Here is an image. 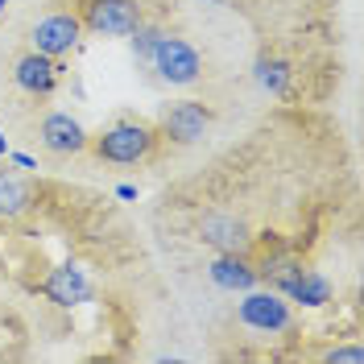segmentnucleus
<instances>
[{
	"instance_id": "10",
	"label": "nucleus",
	"mask_w": 364,
	"mask_h": 364,
	"mask_svg": "<svg viewBox=\"0 0 364 364\" xmlns=\"http://www.w3.org/2000/svg\"><path fill=\"white\" fill-rule=\"evenodd\" d=\"M42 145L50 154H83L87 149V133L83 124L67 112H50L42 120Z\"/></svg>"
},
{
	"instance_id": "12",
	"label": "nucleus",
	"mask_w": 364,
	"mask_h": 364,
	"mask_svg": "<svg viewBox=\"0 0 364 364\" xmlns=\"http://www.w3.org/2000/svg\"><path fill=\"white\" fill-rule=\"evenodd\" d=\"M33 203V191H29V182L21 174H13V170H0V220H17L25 215Z\"/></svg>"
},
{
	"instance_id": "11",
	"label": "nucleus",
	"mask_w": 364,
	"mask_h": 364,
	"mask_svg": "<svg viewBox=\"0 0 364 364\" xmlns=\"http://www.w3.org/2000/svg\"><path fill=\"white\" fill-rule=\"evenodd\" d=\"M207 277H211L220 290H232V294H236V290L245 294V290L257 286V269L245 261V252H220V257L207 265Z\"/></svg>"
},
{
	"instance_id": "3",
	"label": "nucleus",
	"mask_w": 364,
	"mask_h": 364,
	"mask_svg": "<svg viewBox=\"0 0 364 364\" xmlns=\"http://www.w3.org/2000/svg\"><path fill=\"white\" fill-rule=\"evenodd\" d=\"M149 63L161 75V83H170V87H186V83H195L203 75L199 50L186 42V38H174V33H161L158 46H154V54H149Z\"/></svg>"
},
{
	"instance_id": "13",
	"label": "nucleus",
	"mask_w": 364,
	"mask_h": 364,
	"mask_svg": "<svg viewBox=\"0 0 364 364\" xmlns=\"http://www.w3.org/2000/svg\"><path fill=\"white\" fill-rule=\"evenodd\" d=\"M257 83L265 91H273V95H286L290 70H286V63H277V58H261V63H257Z\"/></svg>"
},
{
	"instance_id": "19",
	"label": "nucleus",
	"mask_w": 364,
	"mask_h": 364,
	"mask_svg": "<svg viewBox=\"0 0 364 364\" xmlns=\"http://www.w3.org/2000/svg\"><path fill=\"white\" fill-rule=\"evenodd\" d=\"M4 4H9V0H0V13H4Z\"/></svg>"
},
{
	"instance_id": "5",
	"label": "nucleus",
	"mask_w": 364,
	"mask_h": 364,
	"mask_svg": "<svg viewBox=\"0 0 364 364\" xmlns=\"http://www.w3.org/2000/svg\"><path fill=\"white\" fill-rule=\"evenodd\" d=\"M207 129H211V108L199 104V100H174L158 112V133L178 141V145H195L203 141Z\"/></svg>"
},
{
	"instance_id": "1",
	"label": "nucleus",
	"mask_w": 364,
	"mask_h": 364,
	"mask_svg": "<svg viewBox=\"0 0 364 364\" xmlns=\"http://www.w3.org/2000/svg\"><path fill=\"white\" fill-rule=\"evenodd\" d=\"M158 145V129L145 120H116L112 129H104L100 136H87V149L100 161H116V166H133L145 161Z\"/></svg>"
},
{
	"instance_id": "2",
	"label": "nucleus",
	"mask_w": 364,
	"mask_h": 364,
	"mask_svg": "<svg viewBox=\"0 0 364 364\" xmlns=\"http://www.w3.org/2000/svg\"><path fill=\"white\" fill-rule=\"evenodd\" d=\"M79 21L91 33H104V38H129L136 25L145 21L141 13V0H79Z\"/></svg>"
},
{
	"instance_id": "15",
	"label": "nucleus",
	"mask_w": 364,
	"mask_h": 364,
	"mask_svg": "<svg viewBox=\"0 0 364 364\" xmlns=\"http://www.w3.org/2000/svg\"><path fill=\"white\" fill-rule=\"evenodd\" d=\"M327 360H331V364H360L364 352H360V348H331V352H327Z\"/></svg>"
},
{
	"instance_id": "16",
	"label": "nucleus",
	"mask_w": 364,
	"mask_h": 364,
	"mask_svg": "<svg viewBox=\"0 0 364 364\" xmlns=\"http://www.w3.org/2000/svg\"><path fill=\"white\" fill-rule=\"evenodd\" d=\"M13 161H17V166H21V170H33V166H38V161L29 158V154H13Z\"/></svg>"
},
{
	"instance_id": "9",
	"label": "nucleus",
	"mask_w": 364,
	"mask_h": 364,
	"mask_svg": "<svg viewBox=\"0 0 364 364\" xmlns=\"http://www.w3.org/2000/svg\"><path fill=\"white\" fill-rule=\"evenodd\" d=\"M50 302H58V306H79V302H87L91 298V282L83 269H75V265H58V269H50L42 286H38Z\"/></svg>"
},
{
	"instance_id": "7",
	"label": "nucleus",
	"mask_w": 364,
	"mask_h": 364,
	"mask_svg": "<svg viewBox=\"0 0 364 364\" xmlns=\"http://www.w3.org/2000/svg\"><path fill=\"white\" fill-rule=\"evenodd\" d=\"M240 323L252 331H290V302L273 290H245L240 302Z\"/></svg>"
},
{
	"instance_id": "18",
	"label": "nucleus",
	"mask_w": 364,
	"mask_h": 364,
	"mask_svg": "<svg viewBox=\"0 0 364 364\" xmlns=\"http://www.w3.org/2000/svg\"><path fill=\"white\" fill-rule=\"evenodd\" d=\"M0 154H9V141H4V133H0Z\"/></svg>"
},
{
	"instance_id": "8",
	"label": "nucleus",
	"mask_w": 364,
	"mask_h": 364,
	"mask_svg": "<svg viewBox=\"0 0 364 364\" xmlns=\"http://www.w3.org/2000/svg\"><path fill=\"white\" fill-rule=\"evenodd\" d=\"M199 240L211 245L215 252H245L252 245V232L232 211H207L203 220H199Z\"/></svg>"
},
{
	"instance_id": "6",
	"label": "nucleus",
	"mask_w": 364,
	"mask_h": 364,
	"mask_svg": "<svg viewBox=\"0 0 364 364\" xmlns=\"http://www.w3.org/2000/svg\"><path fill=\"white\" fill-rule=\"evenodd\" d=\"M58 79H63V63H58V58H50V54L25 50V54H17V63H13V83H17L25 95H33V100L54 95Z\"/></svg>"
},
{
	"instance_id": "14",
	"label": "nucleus",
	"mask_w": 364,
	"mask_h": 364,
	"mask_svg": "<svg viewBox=\"0 0 364 364\" xmlns=\"http://www.w3.org/2000/svg\"><path fill=\"white\" fill-rule=\"evenodd\" d=\"M161 33H166V29H158V25H136L133 33H129V38H133V50H136V58H149V54H154V46H158V38Z\"/></svg>"
},
{
	"instance_id": "4",
	"label": "nucleus",
	"mask_w": 364,
	"mask_h": 364,
	"mask_svg": "<svg viewBox=\"0 0 364 364\" xmlns=\"http://www.w3.org/2000/svg\"><path fill=\"white\" fill-rule=\"evenodd\" d=\"M83 38V21L75 9H58V13H46L42 21L29 29V50L38 54H50V58H63L70 54Z\"/></svg>"
},
{
	"instance_id": "17",
	"label": "nucleus",
	"mask_w": 364,
	"mask_h": 364,
	"mask_svg": "<svg viewBox=\"0 0 364 364\" xmlns=\"http://www.w3.org/2000/svg\"><path fill=\"white\" fill-rule=\"evenodd\" d=\"M116 195H120V199H136V186H129V182H124V186H116Z\"/></svg>"
}]
</instances>
